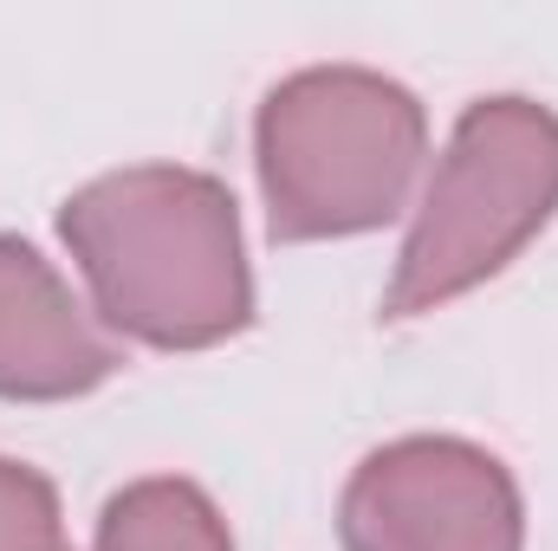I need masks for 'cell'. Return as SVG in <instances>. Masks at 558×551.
Segmentation results:
<instances>
[{
  "mask_svg": "<svg viewBox=\"0 0 558 551\" xmlns=\"http://www.w3.org/2000/svg\"><path fill=\"white\" fill-rule=\"evenodd\" d=\"M118 344L26 241L0 234V396L65 403L118 377Z\"/></svg>",
  "mask_w": 558,
  "mask_h": 551,
  "instance_id": "cell-5",
  "label": "cell"
},
{
  "mask_svg": "<svg viewBox=\"0 0 558 551\" xmlns=\"http://www.w3.org/2000/svg\"><path fill=\"white\" fill-rule=\"evenodd\" d=\"M0 551H65L59 493L39 467L0 454Z\"/></svg>",
  "mask_w": 558,
  "mask_h": 551,
  "instance_id": "cell-7",
  "label": "cell"
},
{
  "mask_svg": "<svg viewBox=\"0 0 558 551\" xmlns=\"http://www.w3.org/2000/svg\"><path fill=\"white\" fill-rule=\"evenodd\" d=\"M344 551H520L526 513L513 474L454 434L377 448L338 506Z\"/></svg>",
  "mask_w": 558,
  "mask_h": 551,
  "instance_id": "cell-4",
  "label": "cell"
},
{
  "mask_svg": "<svg viewBox=\"0 0 558 551\" xmlns=\"http://www.w3.org/2000/svg\"><path fill=\"white\" fill-rule=\"evenodd\" d=\"M254 149L274 241H338L403 215L428 118L416 91L371 65H312L267 91Z\"/></svg>",
  "mask_w": 558,
  "mask_h": 551,
  "instance_id": "cell-2",
  "label": "cell"
},
{
  "mask_svg": "<svg viewBox=\"0 0 558 551\" xmlns=\"http://www.w3.org/2000/svg\"><path fill=\"white\" fill-rule=\"evenodd\" d=\"M92 551H234V539H228V519L215 513V500L195 480L156 474V480L111 493Z\"/></svg>",
  "mask_w": 558,
  "mask_h": 551,
  "instance_id": "cell-6",
  "label": "cell"
},
{
  "mask_svg": "<svg viewBox=\"0 0 558 551\" xmlns=\"http://www.w3.org/2000/svg\"><path fill=\"white\" fill-rule=\"evenodd\" d=\"M558 208V118L533 98H481L461 111L448 156L422 188L384 318H422L494 279Z\"/></svg>",
  "mask_w": 558,
  "mask_h": 551,
  "instance_id": "cell-3",
  "label": "cell"
},
{
  "mask_svg": "<svg viewBox=\"0 0 558 551\" xmlns=\"http://www.w3.org/2000/svg\"><path fill=\"white\" fill-rule=\"evenodd\" d=\"M59 234L111 331L156 351H202L254 318L234 195L175 162H137L85 182L59 208Z\"/></svg>",
  "mask_w": 558,
  "mask_h": 551,
  "instance_id": "cell-1",
  "label": "cell"
}]
</instances>
